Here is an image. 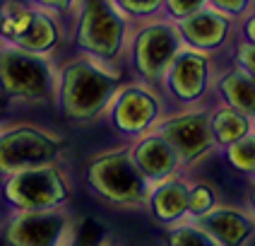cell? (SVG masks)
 I'll list each match as a JSON object with an SVG mask.
<instances>
[{"mask_svg":"<svg viewBox=\"0 0 255 246\" xmlns=\"http://www.w3.org/2000/svg\"><path fill=\"white\" fill-rule=\"evenodd\" d=\"M121 85L123 72L118 65L82 53L58 68L53 106L75 126H92L106 116Z\"/></svg>","mask_w":255,"mask_h":246,"instance_id":"cell-1","label":"cell"},{"mask_svg":"<svg viewBox=\"0 0 255 246\" xmlns=\"http://www.w3.org/2000/svg\"><path fill=\"white\" fill-rule=\"evenodd\" d=\"M85 184L97 201L114 210H144L152 191L132 164L128 143L89 155L85 162Z\"/></svg>","mask_w":255,"mask_h":246,"instance_id":"cell-2","label":"cell"},{"mask_svg":"<svg viewBox=\"0 0 255 246\" xmlns=\"http://www.w3.org/2000/svg\"><path fill=\"white\" fill-rule=\"evenodd\" d=\"M58 65L51 56L22 51L12 43H0V97L17 106L56 104Z\"/></svg>","mask_w":255,"mask_h":246,"instance_id":"cell-3","label":"cell"},{"mask_svg":"<svg viewBox=\"0 0 255 246\" xmlns=\"http://www.w3.org/2000/svg\"><path fill=\"white\" fill-rule=\"evenodd\" d=\"M65 138L36 123H0V179L48 164H63Z\"/></svg>","mask_w":255,"mask_h":246,"instance_id":"cell-4","label":"cell"},{"mask_svg":"<svg viewBox=\"0 0 255 246\" xmlns=\"http://www.w3.org/2000/svg\"><path fill=\"white\" fill-rule=\"evenodd\" d=\"M75 193L65 164H48L0 179V198L10 210H56L68 208Z\"/></svg>","mask_w":255,"mask_h":246,"instance_id":"cell-5","label":"cell"},{"mask_svg":"<svg viewBox=\"0 0 255 246\" xmlns=\"http://www.w3.org/2000/svg\"><path fill=\"white\" fill-rule=\"evenodd\" d=\"M75 41L85 56L118 65L128 48V17L114 0H85Z\"/></svg>","mask_w":255,"mask_h":246,"instance_id":"cell-6","label":"cell"},{"mask_svg":"<svg viewBox=\"0 0 255 246\" xmlns=\"http://www.w3.org/2000/svg\"><path fill=\"white\" fill-rule=\"evenodd\" d=\"M166 111H171L169 101L159 87L132 80V82H123L118 87L104 118L109 121L111 130L118 138L130 143L144 133H149Z\"/></svg>","mask_w":255,"mask_h":246,"instance_id":"cell-7","label":"cell"},{"mask_svg":"<svg viewBox=\"0 0 255 246\" xmlns=\"http://www.w3.org/2000/svg\"><path fill=\"white\" fill-rule=\"evenodd\" d=\"M154 130L176 150L183 174L202 164L217 150L212 130H210V106L207 104L166 111L154 126Z\"/></svg>","mask_w":255,"mask_h":246,"instance_id":"cell-8","label":"cell"},{"mask_svg":"<svg viewBox=\"0 0 255 246\" xmlns=\"http://www.w3.org/2000/svg\"><path fill=\"white\" fill-rule=\"evenodd\" d=\"M77 222L68 208L12 210L2 225V242L5 246H70Z\"/></svg>","mask_w":255,"mask_h":246,"instance_id":"cell-9","label":"cell"},{"mask_svg":"<svg viewBox=\"0 0 255 246\" xmlns=\"http://www.w3.org/2000/svg\"><path fill=\"white\" fill-rule=\"evenodd\" d=\"M214 72L212 58L193 48H181L178 56L171 60L169 70L161 77V94L176 109H190L207 104V97L212 92Z\"/></svg>","mask_w":255,"mask_h":246,"instance_id":"cell-10","label":"cell"},{"mask_svg":"<svg viewBox=\"0 0 255 246\" xmlns=\"http://www.w3.org/2000/svg\"><path fill=\"white\" fill-rule=\"evenodd\" d=\"M183 48L176 22H149L137 29L130 43V63L140 82L159 87L171 60Z\"/></svg>","mask_w":255,"mask_h":246,"instance_id":"cell-11","label":"cell"},{"mask_svg":"<svg viewBox=\"0 0 255 246\" xmlns=\"http://www.w3.org/2000/svg\"><path fill=\"white\" fill-rule=\"evenodd\" d=\"M128 150H130L132 164L137 167V172L144 176V181L149 186L166 181L169 176L183 174V167H181V159L176 155V150L154 128L140 135V138H135V140H130Z\"/></svg>","mask_w":255,"mask_h":246,"instance_id":"cell-12","label":"cell"},{"mask_svg":"<svg viewBox=\"0 0 255 246\" xmlns=\"http://www.w3.org/2000/svg\"><path fill=\"white\" fill-rule=\"evenodd\" d=\"M193 222L202 232H207L217 246H248L255 232L253 213L236 205H217Z\"/></svg>","mask_w":255,"mask_h":246,"instance_id":"cell-13","label":"cell"},{"mask_svg":"<svg viewBox=\"0 0 255 246\" xmlns=\"http://www.w3.org/2000/svg\"><path fill=\"white\" fill-rule=\"evenodd\" d=\"M176 29L183 39L185 48H193L200 53H210L222 48L231 34V19L227 14L217 12L212 7H202L185 19L176 22Z\"/></svg>","mask_w":255,"mask_h":246,"instance_id":"cell-14","label":"cell"},{"mask_svg":"<svg viewBox=\"0 0 255 246\" xmlns=\"http://www.w3.org/2000/svg\"><path fill=\"white\" fill-rule=\"evenodd\" d=\"M188 186H190V179L185 174L169 176L166 181L152 186L144 210L156 225L173 227L188 220Z\"/></svg>","mask_w":255,"mask_h":246,"instance_id":"cell-15","label":"cell"},{"mask_svg":"<svg viewBox=\"0 0 255 246\" xmlns=\"http://www.w3.org/2000/svg\"><path fill=\"white\" fill-rule=\"evenodd\" d=\"M212 92H217L219 104H224L229 109L239 111V114L255 118V80L253 75L236 70H224L217 75L212 82Z\"/></svg>","mask_w":255,"mask_h":246,"instance_id":"cell-16","label":"cell"},{"mask_svg":"<svg viewBox=\"0 0 255 246\" xmlns=\"http://www.w3.org/2000/svg\"><path fill=\"white\" fill-rule=\"evenodd\" d=\"M60 41V27L53 12L41 10V7H31V17H29L27 29L22 31V36L12 43L22 51L29 53H39V56H48Z\"/></svg>","mask_w":255,"mask_h":246,"instance_id":"cell-17","label":"cell"},{"mask_svg":"<svg viewBox=\"0 0 255 246\" xmlns=\"http://www.w3.org/2000/svg\"><path fill=\"white\" fill-rule=\"evenodd\" d=\"M210 130H212L214 147L224 150L236 140L246 138L248 133H253V118L239 114L224 104H217L210 106Z\"/></svg>","mask_w":255,"mask_h":246,"instance_id":"cell-18","label":"cell"},{"mask_svg":"<svg viewBox=\"0 0 255 246\" xmlns=\"http://www.w3.org/2000/svg\"><path fill=\"white\" fill-rule=\"evenodd\" d=\"M224 159H227V164L236 174L253 176L255 174V133H248L246 138L224 147Z\"/></svg>","mask_w":255,"mask_h":246,"instance_id":"cell-19","label":"cell"},{"mask_svg":"<svg viewBox=\"0 0 255 246\" xmlns=\"http://www.w3.org/2000/svg\"><path fill=\"white\" fill-rule=\"evenodd\" d=\"M217 205H222V198L210 181H193L188 186V220L207 215Z\"/></svg>","mask_w":255,"mask_h":246,"instance_id":"cell-20","label":"cell"},{"mask_svg":"<svg viewBox=\"0 0 255 246\" xmlns=\"http://www.w3.org/2000/svg\"><path fill=\"white\" fill-rule=\"evenodd\" d=\"M166 246H217L207 232H202L193 220H183L166 227Z\"/></svg>","mask_w":255,"mask_h":246,"instance_id":"cell-21","label":"cell"},{"mask_svg":"<svg viewBox=\"0 0 255 246\" xmlns=\"http://www.w3.org/2000/svg\"><path fill=\"white\" fill-rule=\"evenodd\" d=\"M106 239V232L99 222L94 220H80L77 222V232L75 239L70 242V246H99Z\"/></svg>","mask_w":255,"mask_h":246,"instance_id":"cell-22","label":"cell"},{"mask_svg":"<svg viewBox=\"0 0 255 246\" xmlns=\"http://www.w3.org/2000/svg\"><path fill=\"white\" fill-rule=\"evenodd\" d=\"M234 60H236V70L246 72V75H253L255 72V46L251 41H236L234 46Z\"/></svg>","mask_w":255,"mask_h":246,"instance_id":"cell-23","label":"cell"},{"mask_svg":"<svg viewBox=\"0 0 255 246\" xmlns=\"http://www.w3.org/2000/svg\"><path fill=\"white\" fill-rule=\"evenodd\" d=\"M116 5L123 10L126 14H135V17H147V14H154L164 0H114Z\"/></svg>","mask_w":255,"mask_h":246,"instance_id":"cell-24","label":"cell"},{"mask_svg":"<svg viewBox=\"0 0 255 246\" xmlns=\"http://www.w3.org/2000/svg\"><path fill=\"white\" fill-rule=\"evenodd\" d=\"M164 7L178 22V19H185V17H190L193 12L202 10L205 7V0H164Z\"/></svg>","mask_w":255,"mask_h":246,"instance_id":"cell-25","label":"cell"},{"mask_svg":"<svg viewBox=\"0 0 255 246\" xmlns=\"http://www.w3.org/2000/svg\"><path fill=\"white\" fill-rule=\"evenodd\" d=\"M210 2H212V10L227 14L229 19L236 14H243L251 5V0H210Z\"/></svg>","mask_w":255,"mask_h":246,"instance_id":"cell-26","label":"cell"},{"mask_svg":"<svg viewBox=\"0 0 255 246\" xmlns=\"http://www.w3.org/2000/svg\"><path fill=\"white\" fill-rule=\"evenodd\" d=\"M36 5H41V10H48V12H68L75 0H34Z\"/></svg>","mask_w":255,"mask_h":246,"instance_id":"cell-27","label":"cell"},{"mask_svg":"<svg viewBox=\"0 0 255 246\" xmlns=\"http://www.w3.org/2000/svg\"><path fill=\"white\" fill-rule=\"evenodd\" d=\"M99 246H123V244H118V242H114V239H109V237H106V239H104Z\"/></svg>","mask_w":255,"mask_h":246,"instance_id":"cell-28","label":"cell"},{"mask_svg":"<svg viewBox=\"0 0 255 246\" xmlns=\"http://www.w3.org/2000/svg\"><path fill=\"white\" fill-rule=\"evenodd\" d=\"M5 5H7V0H0V22H2V12H5Z\"/></svg>","mask_w":255,"mask_h":246,"instance_id":"cell-29","label":"cell"}]
</instances>
